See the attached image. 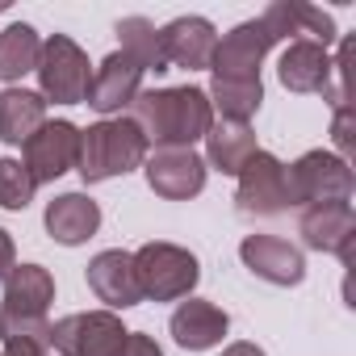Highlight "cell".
<instances>
[{"instance_id":"3","label":"cell","mask_w":356,"mask_h":356,"mask_svg":"<svg viewBox=\"0 0 356 356\" xmlns=\"http://www.w3.org/2000/svg\"><path fill=\"white\" fill-rule=\"evenodd\" d=\"M134 273H138L143 298H151V302L189 298V289L202 277L197 256L185 252V248H176V243H143L134 252Z\"/></svg>"},{"instance_id":"23","label":"cell","mask_w":356,"mask_h":356,"mask_svg":"<svg viewBox=\"0 0 356 356\" xmlns=\"http://www.w3.org/2000/svg\"><path fill=\"white\" fill-rule=\"evenodd\" d=\"M118 38H122V55H130L143 72H168L163 59V38L147 17H126L118 22Z\"/></svg>"},{"instance_id":"19","label":"cell","mask_w":356,"mask_h":356,"mask_svg":"<svg viewBox=\"0 0 356 356\" xmlns=\"http://www.w3.org/2000/svg\"><path fill=\"white\" fill-rule=\"evenodd\" d=\"M101 227V206L84 193H63L47 206V235L63 248H76L84 239H92Z\"/></svg>"},{"instance_id":"10","label":"cell","mask_w":356,"mask_h":356,"mask_svg":"<svg viewBox=\"0 0 356 356\" xmlns=\"http://www.w3.org/2000/svg\"><path fill=\"white\" fill-rule=\"evenodd\" d=\"M76 151H80V130L72 122H47L30 143H26V172L34 185L59 181L63 172L76 168Z\"/></svg>"},{"instance_id":"16","label":"cell","mask_w":356,"mask_h":356,"mask_svg":"<svg viewBox=\"0 0 356 356\" xmlns=\"http://www.w3.org/2000/svg\"><path fill=\"white\" fill-rule=\"evenodd\" d=\"M277 76H281V84H285L289 92H323V97H327V92H331L335 63H331V55H327L318 42L298 38V42L285 47Z\"/></svg>"},{"instance_id":"2","label":"cell","mask_w":356,"mask_h":356,"mask_svg":"<svg viewBox=\"0 0 356 356\" xmlns=\"http://www.w3.org/2000/svg\"><path fill=\"white\" fill-rule=\"evenodd\" d=\"M143 159H147V138L130 118H105V122L80 130L76 172L84 176V185L126 176V172L143 168Z\"/></svg>"},{"instance_id":"18","label":"cell","mask_w":356,"mask_h":356,"mask_svg":"<svg viewBox=\"0 0 356 356\" xmlns=\"http://www.w3.org/2000/svg\"><path fill=\"white\" fill-rule=\"evenodd\" d=\"M55 302V277L42 264H13L5 277V302L0 310L22 314V318H47V306Z\"/></svg>"},{"instance_id":"13","label":"cell","mask_w":356,"mask_h":356,"mask_svg":"<svg viewBox=\"0 0 356 356\" xmlns=\"http://www.w3.org/2000/svg\"><path fill=\"white\" fill-rule=\"evenodd\" d=\"M239 256H243V264H248L260 281H268V285H298V281L306 277L302 252H298L293 243L277 239V235H248V239L239 243Z\"/></svg>"},{"instance_id":"14","label":"cell","mask_w":356,"mask_h":356,"mask_svg":"<svg viewBox=\"0 0 356 356\" xmlns=\"http://www.w3.org/2000/svg\"><path fill=\"white\" fill-rule=\"evenodd\" d=\"M88 289H92L105 306H113V310L138 306V302H143V289H138L134 256L122 252V248H109V252L92 256V264H88Z\"/></svg>"},{"instance_id":"20","label":"cell","mask_w":356,"mask_h":356,"mask_svg":"<svg viewBox=\"0 0 356 356\" xmlns=\"http://www.w3.org/2000/svg\"><path fill=\"white\" fill-rule=\"evenodd\" d=\"M47 126V101L30 88H5L0 92V138L5 143H30Z\"/></svg>"},{"instance_id":"25","label":"cell","mask_w":356,"mask_h":356,"mask_svg":"<svg viewBox=\"0 0 356 356\" xmlns=\"http://www.w3.org/2000/svg\"><path fill=\"white\" fill-rule=\"evenodd\" d=\"M34 181H30V172H26V163L22 159H0V206L5 210H26L30 202H34Z\"/></svg>"},{"instance_id":"32","label":"cell","mask_w":356,"mask_h":356,"mask_svg":"<svg viewBox=\"0 0 356 356\" xmlns=\"http://www.w3.org/2000/svg\"><path fill=\"white\" fill-rule=\"evenodd\" d=\"M0 13H5V5H0Z\"/></svg>"},{"instance_id":"28","label":"cell","mask_w":356,"mask_h":356,"mask_svg":"<svg viewBox=\"0 0 356 356\" xmlns=\"http://www.w3.org/2000/svg\"><path fill=\"white\" fill-rule=\"evenodd\" d=\"M122 356H163L159 343L143 331H126V343H122Z\"/></svg>"},{"instance_id":"24","label":"cell","mask_w":356,"mask_h":356,"mask_svg":"<svg viewBox=\"0 0 356 356\" xmlns=\"http://www.w3.org/2000/svg\"><path fill=\"white\" fill-rule=\"evenodd\" d=\"M38 55H42V42L34 34V26L17 22L0 34V80H22L26 72L38 67Z\"/></svg>"},{"instance_id":"29","label":"cell","mask_w":356,"mask_h":356,"mask_svg":"<svg viewBox=\"0 0 356 356\" xmlns=\"http://www.w3.org/2000/svg\"><path fill=\"white\" fill-rule=\"evenodd\" d=\"M47 348L51 343H42V339H9L5 343V356H51Z\"/></svg>"},{"instance_id":"27","label":"cell","mask_w":356,"mask_h":356,"mask_svg":"<svg viewBox=\"0 0 356 356\" xmlns=\"http://www.w3.org/2000/svg\"><path fill=\"white\" fill-rule=\"evenodd\" d=\"M331 138H335V147H339V159H348V155H352V109H348V105H339V109H335Z\"/></svg>"},{"instance_id":"31","label":"cell","mask_w":356,"mask_h":356,"mask_svg":"<svg viewBox=\"0 0 356 356\" xmlns=\"http://www.w3.org/2000/svg\"><path fill=\"white\" fill-rule=\"evenodd\" d=\"M222 356H264V352H260L256 343H248V339H239V343H231V348H227Z\"/></svg>"},{"instance_id":"15","label":"cell","mask_w":356,"mask_h":356,"mask_svg":"<svg viewBox=\"0 0 356 356\" xmlns=\"http://www.w3.org/2000/svg\"><path fill=\"white\" fill-rule=\"evenodd\" d=\"M159 38H163V59L176 67H189V72L210 67L214 47H218V34L206 17H176L172 26L159 30Z\"/></svg>"},{"instance_id":"4","label":"cell","mask_w":356,"mask_h":356,"mask_svg":"<svg viewBox=\"0 0 356 356\" xmlns=\"http://www.w3.org/2000/svg\"><path fill=\"white\" fill-rule=\"evenodd\" d=\"M285 197L289 206H323L352 197V168L331 151H306L298 163L285 168Z\"/></svg>"},{"instance_id":"5","label":"cell","mask_w":356,"mask_h":356,"mask_svg":"<svg viewBox=\"0 0 356 356\" xmlns=\"http://www.w3.org/2000/svg\"><path fill=\"white\" fill-rule=\"evenodd\" d=\"M34 72H38V84H42V101L80 105L88 97L92 67H88V55L67 34H51L42 42V55H38V67Z\"/></svg>"},{"instance_id":"12","label":"cell","mask_w":356,"mask_h":356,"mask_svg":"<svg viewBox=\"0 0 356 356\" xmlns=\"http://www.w3.org/2000/svg\"><path fill=\"white\" fill-rule=\"evenodd\" d=\"M143 92V67L130 59V55H122V51H113L97 72H92V84H88V105L97 109V113H122L126 105H134V97Z\"/></svg>"},{"instance_id":"17","label":"cell","mask_w":356,"mask_h":356,"mask_svg":"<svg viewBox=\"0 0 356 356\" xmlns=\"http://www.w3.org/2000/svg\"><path fill=\"white\" fill-rule=\"evenodd\" d=\"M168 327H172V335H176V343H181V348L206 352V348L222 343L231 318H227V310H218L214 302L189 298V302H181V306L172 310V323H168Z\"/></svg>"},{"instance_id":"7","label":"cell","mask_w":356,"mask_h":356,"mask_svg":"<svg viewBox=\"0 0 356 356\" xmlns=\"http://www.w3.org/2000/svg\"><path fill=\"white\" fill-rule=\"evenodd\" d=\"M143 168L147 185L168 202H189L206 189V159L193 147H155V155L143 159Z\"/></svg>"},{"instance_id":"9","label":"cell","mask_w":356,"mask_h":356,"mask_svg":"<svg viewBox=\"0 0 356 356\" xmlns=\"http://www.w3.org/2000/svg\"><path fill=\"white\" fill-rule=\"evenodd\" d=\"M277 47L273 30L256 17V22H243L235 26L218 47H214V59H210V72L218 80H243V76H260V59Z\"/></svg>"},{"instance_id":"8","label":"cell","mask_w":356,"mask_h":356,"mask_svg":"<svg viewBox=\"0 0 356 356\" xmlns=\"http://www.w3.org/2000/svg\"><path fill=\"white\" fill-rule=\"evenodd\" d=\"M235 202H239V214H248V218L281 214L289 206V197H285V163L277 155H268V151H256L239 172Z\"/></svg>"},{"instance_id":"30","label":"cell","mask_w":356,"mask_h":356,"mask_svg":"<svg viewBox=\"0 0 356 356\" xmlns=\"http://www.w3.org/2000/svg\"><path fill=\"white\" fill-rule=\"evenodd\" d=\"M9 273H13V239H9V231H0V281Z\"/></svg>"},{"instance_id":"6","label":"cell","mask_w":356,"mask_h":356,"mask_svg":"<svg viewBox=\"0 0 356 356\" xmlns=\"http://www.w3.org/2000/svg\"><path fill=\"white\" fill-rule=\"evenodd\" d=\"M51 343L63 356H122L126 327L113 310H88V314H67L51 327Z\"/></svg>"},{"instance_id":"11","label":"cell","mask_w":356,"mask_h":356,"mask_svg":"<svg viewBox=\"0 0 356 356\" xmlns=\"http://www.w3.org/2000/svg\"><path fill=\"white\" fill-rule=\"evenodd\" d=\"M302 239L314 252H335L352 268V248H356V214L348 202H323L302 214Z\"/></svg>"},{"instance_id":"21","label":"cell","mask_w":356,"mask_h":356,"mask_svg":"<svg viewBox=\"0 0 356 356\" xmlns=\"http://www.w3.org/2000/svg\"><path fill=\"white\" fill-rule=\"evenodd\" d=\"M256 151H260V147H256V134H252L248 122H218V126H210V134H206V159H210V168H218L222 176H239L243 163H248Z\"/></svg>"},{"instance_id":"26","label":"cell","mask_w":356,"mask_h":356,"mask_svg":"<svg viewBox=\"0 0 356 356\" xmlns=\"http://www.w3.org/2000/svg\"><path fill=\"white\" fill-rule=\"evenodd\" d=\"M0 339H42L51 343V323L47 318H22V314H9L0 310Z\"/></svg>"},{"instance_id":"33","label":"cell","mask_w":356,"mask_h":356,"mask_svg":"<svg viewBox=\"0 0 356 356\" xmlns=\"http://www.w3.org/2000/svg\"><path fill=\"white\" fill-rule=\"evenodd\" d=\"M0 356H5V352H0Z\"/></svg>"},{"instance_id":"22","label":"cell","mask_w":356,"mask_h":356,"mask_svg":"<svg viewBox=\"0 0 356 356\" xmlns=\"http://www.w3.org/2000/svg\"><path fill=\"white\" fill-rule=\"evenodd\" d=\"M206 97H210V109L222 113V122H248L264 101V84H260V76H243V80H218L214 76Z\"/></svg>"},{"instance_id":"1","label":"cell","mask_w":356,"mask_h":356,"mask_svg":"<svg viewBox=\"0 0 356 356\" xmlns=\"http://www.w3.org/2000/svg\"><path fill=\"white\" fill-rule=\"evenodd\" d=\"M134 126L143 130L147 143L155 147H193L197 138L210 134L214 126V109L210 97L193 84L185 88H151L134 97Z\"/></svg>"}]
</instances>
